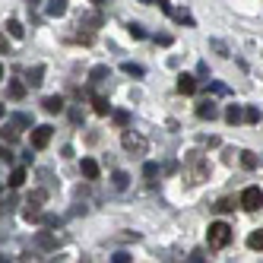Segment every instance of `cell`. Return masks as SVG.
I'll return each mask as SVG.
<instances>
[{
    "label": "cell",
    "instance_id": "6da1fadb",
    "mask_svg": "<svg viewBox=\"0 0 263 263\" xmlns=\"http://www.w3.org/2000/svg\"><path fill=\"white\" fill-rule=\"evenodd\" d=\"M206 178H210V162L203 159V153H187L184 156V181L187 184H203Z\"/></svg>",
    "mask_w": 263,
    "mask_h": 263
},
{
    "label": "cell",
    "instance_id": "7a4b0ae2",
    "mask_svg": "<svg viewBox=\"0 0 263 263\" xmlns=\"http://www.w3.org/2000/svg\"><path fill=\"white\" fill-rule=\"evenodd\" d=\"M206 241H210L213 251L229 248V244H232V225H229V222H213L210 232H206Z\"/></svg>",
    "mask_w": 263,
    "mask_h": 263
},
{
    "label": "cell",
    "instance_id": "3957f363",
    "mask_svg": "<svg viewBox=\"0 0 263 263\" xmlns=\"http://www.w3.org/2000/svg\"><path fill=\"white\" fill-rule=\"evenodd\" d=\"M121 146L127 149L130 156H146V149H149V140L143 134H137V130H124V137H121Z\"/></svg>",
    "mask_w": 263,
    "mask_h": 263
},
{
    "label": "cell",
    "instance_id": "277c9868",
    "mask_svg": "<svg viewBox=\"0 0 263 263\" xmlns=\"http://www.w3.org/2000/svg\"><path fill=\"white\" fill-rule=\"evenodd\" d=\"M42 200H45V191H35V194L29 197L26 210H23V219H26V222H42V219H45V213H42Z\"/></svg>",
    "mask_w": 263,
    "mask_h": 263
},
{
    "label": "cell",
    "instance_id": "5b68a950",
    "mask_svg": "<svg viewBox=\"0 0 263 263\" xmlns=\"http://www.w3.org/2000/svg\"><path fill=\"white\" fill-rule=\"evenodd\" d=\"M238 203H241V206H244L248 213H257L260 206H263V191H260V187H244V191H241V200H238Z\"/></svg>",
    "mask_w": 263,
    "mask_h": 263
},
{
    "label": "cell",
    "instance_id": "8992f818",
    "mask_svg": "<svg viewBox=\"0 0 263 263\" xmlns=\"http://www.w3.org/2000/svg\"><path fill=\"white\" fill-rule=\"evenodd\" d=\"M51 137H54V127H51V124H42V127L32 130L29 143H32V149H45V146L51 143Z\"/></svg>",
    "mask_w": 263,
    "mask_h": 263
},
{
    "label": "cell",
    "instance_id": "52a82bcc",
    "mask_svg": "<svg viewBox=\"0 0 263 263\" xmlns=\"http://www.w3.org/2000/svg\"><path fill=\"white\" fill-rule=\"evenodd\" d=\"M159 7H162V13H168L175 23H181V26H194V16L187 13V10H178V7H172L168 0H159Z\"/></svg>",
    "mask_w": 263,
    "mask_h": 263
},
{
    "label": "cell",
    "instance_id": "ba28073f",
    "mask_svg": "<svg viewBox=\"0 0 263 263\" xmlns=\"http://www.w3.org/2000/svg\"><path fill=\"white\" fill-rule=\"evenodd\" d=\"M197 118H200V121H216V118H219L216 102H213V99H203V102L197 105Z\"/></svg>",
    "mask_w": 263,
    "mask_h": 263
},
{
    "label": "cell",
    "instance_id": "9c48e42d",
    "mask_svg": "<svg viewBox=\"0 0 263 263\" xmlns=\"http://www.w3.org/2000/svg\"><path fill=\"white\" fill-rule=\"evenodd\" d=\"M197 89H200L197 77H191V73H181V77H178V92H181V96H194Z\"/></svg>",
    "mask_w": 263,
    "mask_h": 263
},
{
    "label": "cell",
    "instance_id": "30bf717a",
    "mask_svg": "<svg viewBox=\"0 0 263 263\" xmlns=\"http://www.w3.org/2000/svg\"><path fill=\"white\" fill-rule=\"evenodd\" d=\"M26 86H29V83H23V80H10L7 96H10L13 102H23V99H26Z\"/></svg>",
    "mask_w": 263,
    "mask_h": 263
},
{
    "label": "cell",
    "instance_id": "8fae6325",
    "mask_svg": "<svg viewBox=\"0 0 263 263\" xmlns=\"http://www.w3.org/2000/svg\"><path fill=\"white\" fill-rule=\"evenodd\" d=\"M64 105H67V102H64V96H48V99L42 102V108L48 111V115H61Z\"/></svg>",
    "mask_w": 263,
    "mask_h": 263
},
{
    "label": "cell",
    "instance_id": "7c38bea8",
    "mask_svg": "<svg viewBox=\"0 0 263 263\" xmlns=\"http://www.w3.org/2000/svg\"><path fill=\"white\" fill-rule=\"evenodd\" d=\"M80 172H83L86 181H96V178H99V162H96V159H83V162H80Z\"/></svg>",
    "mask_w": 263,
    "mask_h": 263
},
{
    "label": "cell",
    "instance_id": "4fadbf2b",
    "mask_svg": "<svg viewBox=\"0 0 263 263\" xmlns=\"http://www.w3.org/2000/svg\"><path fill=\"white\" fill-rule=\"evenodd\" d=\"M35 241H39L42 251H54V248H58V235H54V232H39Z\"/></svg>",
    "mask_w": 263,
    "mask_h": 263
},
{
    "label": "cell",
    "instance_id": "5bb4252c",
    "mask_svg": "<svg viewBox=\"0 0 263 263\" xmlns=\"http://www.w3.org/2000/svg\"><path fill=\"white\" fill-rule=\"evenodd\" d=\"M92 111H96L99 118H105V115H111V102L105 96H92Z\"/></svg>",
    "mask_w": 263,
    "mask_h": 263
},
{
    "label": "cell",
    "instance_id": "9a60e30c",
    "mask_svg": "<svg viewBox=\"0 0 263 263\" xmlns=\"http://www.w3.org/2000/svg\"><path fill=\"white\" fill-rule=\"evenodd\" d=\"M105 80H108V67H105V64L92 67V73H89V86H99V83H105Z\"/></svg>",
    "mask_w": 263,
    "mask_h": 263
},
{
    "label": "cell",
    "instance_id": "2e32d148",
    "mask_svg": "<svg viewBox=\"0 0 263 263\" xmlns=\"http://www.w3.org/2000/svg\"><path fill=\"white\" fill-rule=\"evenodd\" d=\"M45 13H48V16H64V13H67V0H48Z\"/></svg>",
    "mask_w": 263,
    "mask_h": 263
},
{
    "label": "cell",
    "instance_id": "e0dca14e",
    "mask_svg": "<svg viewBox=\"0 0 263 263\" xmlns=\"http://www.w3.org/2000/svg\"><path fill=\"white\" fill-rule=\"evenodd\" d=\"M42 77H45V67L39 64V67H32V70L26 73V83H29V86H42Z\"/></svg>",
    "mask_w": 263,
    "mask_h": 263
},
{
    "label": "cell",
    "instance_id": "ac0fdd59",
    "mask_svg": "<svg viewBox=\"0 0 263 263\" xmlns=\"http://www.w3.org/2000/svg\"><path fill=\"white\" fill-rule=\"evenodd\" d=\"M225 121H229L232 127H235V124H241V121H244V111H241L238 105H229V111H225Z\"/></svg>",
    "mask_w": 263,
    "mask_h": 263
},
{
    "label": "cell",
    "instance_id": "d6986e66",
    "mask_svg": "<svg viewBox=\"0 0 263 263\" xmlns=\"http://www.w3.org/2000/svg\"><path fill=\"white\" fill-rule=\"evenodd\" d=\"M7 184H10V187H23V184H26V168H13Z\"/></svg>",
    "mask_w": 263,
    "mask_h": 263
},
{
    "label": "cell",
    "instance_id": "ffe728a7",
    "mask_svg": "<svg viewBox=\"0 0 263 263\" xmlns=\"http://www.w3.org/2000/svg\"><path fill=\"white\" fill-rule=\"evenodd\" d=\"M10 35H13V39H23V35H26V29H23V23L20 20H7V26H4Z\"/></svg>",
    "mask_w": 263,
    "mask_h": 263
},
{
    "label": "cell",
    "instance_id": "44dd1931",
    "mask_svg": "<svg viewBox=\"0 0 263 263\" xmlns=\"http://www.w3.org/2000/svg\"><path fill=\"white\" fill-rule=\"evenodd\" d=\"M121 70L127 73V77H143V73H146V70H143L140 64H134V61H124V64H121Z\"/></svg>",
    "mask_w": 263,
    "mask_h": 263
},
{
    "label": "cell",
    "instance_id": "7402d4cb",
    "mask_svg": "<svg viewBox=\"0 0 263 263\" xmlns=\"http://www.w3.org/2000/svg\"><path fill=\"white\" fill-rule=\"evenodd\" d=\"M241 165H244V168H248V172H254V168L260 165V159H257L254 153H248V149H244V153H241Z\"/></svg>",
    "mask_w": 263,
    "mask_h": 263
},
{
    "label": "cell",
    "instance_id": "603a6c76",
    "mask_svg": "<svg viewBox=\"0 0 263 263\" xmlns=\"http://www.w3.org/2000/svg\"><path fill=\"white\" fill-rule=\"evenodd\" d=\"M143 178L153 184V181L159 178V165H156V162H146V165H143Z\"/></svg>",
    "mask_w": 263,
    "mask_h": 263
},
{
    "label": "cell",
    "instance_id": "cb8c5ba5",
    "mask_svg": "<svg viewBox=\"0 0 263 263\" xmlns=\"http://www.w3.org/2000/svg\"><path fill=\"white\" fill-rule=\"evenodd\" d=\"M248 248L251 251H263V232H251L248 235Z\"/></svg>",
    "mask_w": 263,
    "mask_h": 263
},
{
    "label": "cell",
    "instance_id": "d4e9b609",
    "mask_svg": "<svg viewBox=\"0 0 263 263\" xmlns=\"http://www.w3.org/2000/svg\"><path fill=\"white\" fill-rule=\"evenodd\" d=\"M111 181H115V187H118V191H127V184H130L127 172H115V178H111Z\"/></svg>",
    "mask_w": 263,
    "mask_h": 263
},
{
    "label": "cell",
    "instance_id": "484cf974",
    "mask_svg": "<svg viewBox=\"0 0 263 263\" xmlns=\"http://www.w3.org/2000/svg\"><path fill=\"white\" fill-rule=\"evenodd\" d=\"M216 210H219V213H232V210H235V200H232V197H222V200L216 203Z\"/></svg>",
    "mask_w": 263,
    "mask_h": 263
},
{
    "label": "cell",
    "instance_id": "4316f807",
    "mask_svg": "<svg viewBox=\"0 0 263 263\" xmlns=\"http://www.w3.org/2000/svg\"><path fill=\"white\" fill-rule=\"evenodd\" d=\"M244 121H248V124H260V111L251 105V108H244Z\"/></svg>",
    "mask_w": 263,
    "mask_h": 263
},
{
    "label": "cell",
    "instance_id": "83f0119b",
    "mask_svg": "<svg viewBox=\"0 0 263 263\" xmlns=\"http://www.w3.org/2000/svg\"><path fill=\"white\" fill-rule=\"evenodd\" d=\"M127 32H130V35H134V39H137V42H140V39H146V29H143L140 23H130V26H127Z\"/></svg>",
    "mask_w": 263,
    "mask_h": 263
},
{
    "label": "cell",
    "instance_id": "f1b7e54d",
    "mask_svg": "<svg viewBox=\"0 0 263 263\" xmlns=\"http://www.w3.org/2000/svg\"><path fill=\"white\" fill-rule=\"evenodd\" d=\"M115 124L118 127H127L130 124V115H127V111H115Z\"/></svg>",
    "mask_w": 263,
    "mask_h": 263
},
{
    "label": "cell",
    "instance_id": "f546056e",
    "mask_svg": "<svg viewBox=\"0 0 263 263\" xmlns=\"http://www.w3.org/2000/svg\"><path fill=\"white\" fill-rule=\"evenodd\" d=\"M4 143H7V146L16 143V130H13V127H4Z\"/></svg>",
    "mask_w": 263,
    "mask_h": 263
},
{
    "label": "cell",
    "instance_id": "4dcf8cb0",
    "mask_svg": "<svg viewBox=\"0 0 263 263\" xmlns=\"http://www.w3.org/2000/svg\"><path fill=\"white\" fill-rule=\"evenodd\" d=\"M210 89L216 92V96H229V86H222V83H210Z\"/></svg>",
    "mask_w": 263,
    "mask_h": 263
},
{
    "label": "cell",
    "instance_id": "1f68e13d",
    "mask_svg": "<svg viewBox=\"0 0 263 263\" xmlns=\"http://www.w3.org/2000/svg\"><path fill=\"white\" fill-rule=\"evenodd\" d=\"M111 260H115V263H127V260H134V257H130L127 251H118V254H115V257H111Z\"/></svg>",
    "mask_w": 263,
    "mask_h": 263
},
{
    "label": "cell",
    "instance_id": "d6a6232c",
    "mask_svg": "<svg viewBox=\"0 0 263 263\" xmlns=\"http://www.w3.org/2000/svg\"><path fill=\"white\" fill-rule=\"evenodd\" d=\"M42 222H45V225H48V229H58V225H61V219H58V216H45V219H42Z\"/></svg>",
    "mask_w": 263,
    "mask_h": 263
},
{
    "label": "cell",
    "instance_id": "836d02e7",
    "mask_svg": "<svg viewBox=\"0 0 263 263\" xmlns=\"http://www.w3.org/2000/svg\"><path fill=\"white\" fill-rule=\"evenodd\" d=\"M70 121L80 124V121H83V111H80V108H70Z\"/></svg>",
    "mask_w": 263,
    "mask_h": 263
},
{
    "label": "cell",
    "instance_id": "e575fe53",
    "mask_svg": "<svg viewBox=\"0 0 263 263\" xmlns=\"http://www.w3.org/2000/svg\"><path fill=\"white\" fill-rule=\"evenodd\" d=\"M156 45H162V48H168V45H172V35H156Z\"/></svg>",
    "mask_w": 263,
    "mask_h": 263
},
{
    "label": "cell",
    "instance_id": "d590c367",
    "mask_svg": "<svg viewBox=\"0 0 263 263\" xmlns=\"http://www.w3.org/2000/svg\"><path fill=\"white\" fill-rule=\"evenodd\" d=\"M0 159H4V162H13V153H10L7 143H4V149H0Z\"/></svg>",
    "mask_w": 263,
    "mask_h": 263
},
{
    "label": "cell",
    "instance_id": "8d00e7d4",
    "mask_svg": "<svg viewBox=\"0 0 263 263\" xmlns=\"http://www.w3.org/2000/svg\"><path fill=\"white\" fill-rule=\"evenodd\" d=\"M213 48H216V51H219V54H222V58H229V48H225V45H222V42H213Z\"/></svg>",
    "mask_w": 263,
    "mask_h": 263
},
{
    "label": "cell",
    "instance_id": "74e56055",
    "mask_svg": "<svg viewBox=\"0 0 263 263\" xmlns=\"http://www.w3.org/2000/svg\"><path fill=\"white\" fill-rule=\"evenodd\" d=\"M191 260H194V263H203V260H206V254H203V251H194V254H191Z\"/></svg>",
    "mask_w": 263,
    "mask_h": 263
},
{
    "label": "cell",
    "instance_id": "f35d334b",
    "mask_svg": "<svg viewBox=\"0 0 263 263\" xmlns=\"http://www.w3.org/2000/svg\"><path fill=\"white\" fill-rule=\"evenodd\" d=\"M140 4H146V7H153V4H159V0H140Z\"/></svg>",
    "mask_w": 263,
    "mask_h": 263
},
{
    "label": "cell",
    "instance_id": "ab89813d",
    "mask_svg": "<svg viewBox=\"0 0 263 263\" xmlns=\"http://www.w3.org/2000/svg\"><path fill=\"white\" fill-rule=\"evenodd\" d=\"M92 4H96V7H102V4H105V0H92Z\"/></svg>",
    "mask_w": 263,
    "mask_h": 263
}]
</instances>
